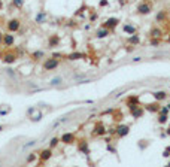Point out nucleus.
Returning <instances> with one entry per match:
<instances>
[{
    "instance_id": "a19ab883",
    "label": "nucleus",
    "mask_w": 170,
    "mask_h": 167,
    "mask_svg": "<svg viewBox=\"0 0 170 167\" xmlns=\"http://www.w3.org/2000/svg\"><path fill=\"white\" fill-rule=\"evenodd\" d=\"M166 151H169V152H170V146H167V148H166Z\"/></svg>"
},
{
    "instance_id": "412c9836",
    "label": "nucleus",
    "mask_w": 170,
    "mask_h": 167,
    "mask_svg": "<svg viewBox=\"0 0 170 167\" xmlns=\"http://www.w3.org/2000/svg\"><path fill=\"white\" fill-rule=\"evenodd\" d=\"M78 149H79L82 154H85V155H88V154H90V148H88V142H87V140H81Z\"/></svg>"
},
{
    "instance_id": "6e6552de",
    "label": "nucleus",
    "mask_w": 170,
    "mask_h": 167,
    "mask_svg": "<svg viewBox=\"0 0 170 167\" xmlns=\"http://www.w3.org/2000/svg\"><path fill=\"white\" fill-rule=\"evenodd\" d=\"M60 142L66 143V145H72L76 142V136L73 134V133H64V134L60 137Z\"/></svg>"
},
{
    "instance_id": "f704fd0d",
    "label": "nucleus",
    "mask_w": 170,
    "mask_h": 167,
    "mask_svg": "<svg viewBox=\"0 0 170 167\" xmlns=\"http://www.w3.org/2000/svg\"><path fill=\"white\" fill-rule=\"evenodd\" d=\"M97 17H99V15H97L96 12H93V14H91V17H90V21H91V23H94L96 19H97Z\"/></svg>"
},
{
    "instance_id": "6ab92c4d",
    "label": "nucleus",
    "mask_w": 170,
    "mask_h": 167,
    "mask_svg": "<svg viewBox=\"0 0 170 167\" xmlns=\"http://www.w3.org/2000/svg\"><path fill=\"white\" fill-rule=\"evenodd\" d=\"M60 45V37H58L57 35H52L49 37V41H48V48H55V46Z\"/></svg>"
},
{
    "instance_id": "f8f14e48",
    "label": "nucleus",
    "mask_w": 170,
    "mask_h": 167,
    "mask_svg": "<svg viewBox=\"0 0 170 167\" xmlns=\"http://www.w3.org/2000/svg\"><path fill=\"white\" fill-rule=\"evenodd\" d=\"M143 108H145V110H148V112H154V113H158L160 112V108H161V104H160V102H155L154 103H146L145 106H143Z\"/></svg>"
},
{
    "instance_id": "79ce46f5",
    "label": "nucleus",
    "mask_w": 170,
    "mask_h": 167,
    "mask_svg": "<svg viewBox=\"0 0 170 167\" xmlns=\"http://www.w3.org/2000/svg\"><path fill=\"white\" fill-rule=\"evenodd\" d=\"M167 42H169V43H170V36H169V37H167Z\"/></svg>"
},
{
    "instance_id": "e433bc0d",
    "label": "nucleus",
    "mask_w": 170,
    "mask_h": 167,
    "mask_svg": "<svg viewBox=\"0 0 170 167\" xmlns=\"http://www.w3.org/2000/svg\"><path fill=\"white\" fill-rule=\"evenodd\" d=\"M100 6H108V0H100Z\"/></svg>"
},
{
    "instance_id": "72a5a7b5",
    "label": "nucleus",
    "mask_w": 170,
    "mask_h": 167,
    "mask_svg": "<svg viewBox=\"0 0 170 167\" xmlns=\"http://www.w3.org/2000/svg\"><path fill=\"white\" fill-rule=\"evenodd\" d=\"M35 112H36V108H29V109H27V115H29V116H31Z\"/></svg>"
},
{
    "instance_id": "7ed1b4c3",
    "label": "nucleus",
    "mask_w": 170,
    "mask_h": 167,
    "mask_svg": "<svg viewBox=\"0 0 170 167\" xmlns=\"http://www.w3.org/2000/svg\"><path fill=\"white\" fill-rule=\"evenodd\" d=\"M128 133H130V125L127 124H120V125H116V128H115V136L116 137H126L128 136Z\"/></svg>"
},
{
    "instance_id": "37998d69",
    "label": "nucleus",
    "mask_w": 170,
    "mask_h": 167,
    "mask_svg": "<svg viewBox=\"0 0 170 167\" xmlns=\"http://www.w3.org/2000/svg\"><path fill=\"white\" fill-rule=\"evenodd\" d=\"M167 108H169V109H170V102H169V103H167Z\"/></svg>"
},
{
    "instance_id": "0eeeda50",
    "label": "nucleus",
    "mask_w": 170,
    "mask_h": 167,
    "mask_svg": "<svg viewBox=\"0 0 170 167\" xmlns=\"http://www.w3.org/2000/svg\"><path fill=\"white\" fill-rule=\"evenodd\" d=\"M37 155H39V161L41 163H46L48 160L52 157V149L48 148V149H43L41 152H37Z\"/></svg>"
},
{
    "instance_id": "39448f33",
    "label": "nucleus",
    "mask_w": 170,
    "mask_h": 167,
    "mask_svg": "<svg viewBox=\"0 0 170 167\" xmlns=\"http://www.w3.org/2000/svg\"><path fill=\"white\" fill-rule=\"evenodd\" d=\"M118 24H120V18L112 17V18H108L106 21L103 23V25H102V27H106V29H109V30H114V29H115Z\"/></svg>"
},
{
    "instance_id": "a211bd4d",
    "label": "nucleus",
    "mask_w": 170,
    "mask_h": 167,
    "mask_svg": "<svg viewBox=\"0 0 170 167\" xmlns=\"http://www.w3.org/2000/svg\"><path fill=\"white\" fill-rule=\"evenodd\" d=\"M127 43L128 45H133V46H136V45H139L140 43V36L139 35H130L128 36V39H127Z\"/></svg>"
},
{
    "instance_id": "58836bf2",
    "label": "nucleus",
    "mask_w": 170,
    "mask_h": 167,
    "mask_svg": "<svg viewBox=\"0 0 170 167\" xmlns=\"http://www.w3.org/2000/svg\"><path fill=\"white\" fill-rule=\"evenodd\" d=\"M2 42H3V33H0V45H2Z\"/></svg>"
},
{
    "instance_id": "aec40b11",
    "label": "nucleus",
    "mask_w": 170,
    "mask_h": 167,
    "mask_svg": "<svg viewBox=\"0 0 170 167\" xmlns=\"http://www.w3.org/2000/svg\"><path fill=\"white\" fill-rule=\"evenodd\" d=\"M152 97L157 100V102H164L167 98V92L166 91H157V92H152Z\"/></svg>"
},
{
    "instance_id": "cd10ccee",
    "label": "nucleus",
    "mask_w": 170,
    "mask_h": 167,
    "mask_svg": "<svg viewBox=\"0 0 170 167\" xmlns=\"http://www.w3.org/2000/svg\"><path fill=\"white\" fill-rule=\"evenodd\" d=\"M42 116H43V113H42V112H37V113L35 112L30 118H31V121H33V122H37V121H41V119H42Z\"/></svg>"
},
{
    "instance_id": "c9c22d12",
    "label": "nucleus",
    "mask_w": 170,
    "mask_h": 167,
    "mask_svg": "<svg viewBox=\"0 0 170 167\" xmlns=\"http://www.w3.org/2000/svg\"><path fill=\"white\" fill-rule=\"evenodd\" d=\"M51 57H54V58H58V60H60V58L64 57V55H63V54H58V52H54V54H52Z\"/></svg>"
},
{
    "instance_id": "9b49d317",
    "label": "nucleus",
    "mask_w": 170,
    "mask_h": 167,
    "mask_svg": "<svg viewBox=\"0 0 170 167\" xmlns=\"http://www.w3.org/2000/svg\"><path fill=\"white\" fill-rule=\"evenodd\" d=\"M130 113H131V116H133V118L139 119V118H142V116H143V113H145V108L139 104V106H136V108L130 109Z\"/></svg>"
},
{
    "instance_id": "ea45409f",
    "label": "nucleus",
    "mask_w": 170,
    "mask_h": 167,
    "mask_svg": "<svg viewBox=\"0 0 170 167\" xmlns=\"http://www.w3.org/2000/svg\"><path fill=\"white\" fill-rule=\"evenodd\" d=\"M3 128H5V127H3V125H0V131H2Z\"/></svg>"
},
{
    "instance_id": "2eb2a0df",
    "label": "nucleus",
    "mask_w": 170,
    "mask_h": 167,
    "mask_svg": "<svg viewBox=\"0 0 170 167\" xmlns=\"http://www.w3.org/2000/svg\"><path fill=\"white\" fill-rule=\"evenodd\" d=\"M46 12L45 11H41V12H37V15L35 17V23L36 24H45L46 23Z\"/></svg>"
},
{
    "instance_id": "b1692460",
    "label": "nucleus",
    "mask_w": 170,
    "mask_h": 167,
    "mask_svg": "<svg viewBox=\"0 0 170 167\" xmlns=\"http://www.w3.org/2000/svg\"><path fill=\"white\" fill-rule=\"evenodd\" d=\"M63 84V78L61 76H55V78H52L51 81H49V85L51 86H60Z\"/></svg>"
},
{
    "instance_id": "c756f323",
    "label": "nucleus",
    "mask_w": 170,
    "mask_h": 167,
    "mask_svg": "<svg viewBox=\"0 0 170 167\" xmlns=\"http://www.w3.org/2000/svg\"><path fill=\"white\" fill-rule=\"evenodd\" d=\"M160 43H161V39H158V37H151V39H149V45H151V46H155V48H157Z\"/></svg>"
},
{
    "instance_id": "a18cd8bd",
    "label": "nucleus",
    "mask_w": 170,
    "mask_h": 167,
    "mask_svg": "<svg viewBox=\"0 0 170 167\" xmlns=\"http://www.w3.org/2000/svg\"><path fill=\"white\" fill-rule=\"evenodd\" d=\"M0 57H2V54H0Z\"/></svg>"
},
{
    "instance_id": "c85d7f7f",
    "label": "nucleus",
    "mask_w": 170,
    "mask_h": 167,
    "mask_svg": "<svg viewBox=\"0 0 170 167\" xmlns=\"http://www.w3.org/2000/svg\"><path fill=\"white\" fill-rule=\"evenodd\" d=\"M58 143H60V139H58V137H52V139L49 140V148L54 149L55 146H58Z\"/></svg>"
},
{
    "instance_id": "f3484780",
    "label": "nucleus",
    "mask_w": 170,
    "mask_h": 167,
    "mask_svg": "<svg viewBox=\"0 0 170 167\" xmlns=\"http://www.w3.org/2000/svg\"><path fill=\"white\" fill-rule=\"evenodd\" d=\"M163 35H164V31H163L160 27H152L151 31H149V37H158V39H161Z\"/></svg>"
},
{
    "instance_id": "393cba45",
    "label": "nucleus",
    "mask_w": 170,
    "mask_h": 167,
    "mask_svg": "<svg viewBox=\"0 0 170 167\" xmlns=\"http://www.w3.org/2000/svg\"><path fill=\"white\" fill-rule=\"evenodd\" d=\"M43 57H45V52L42 49H37V51H35L33 54H31V58H33L35 61H39V60L43 58Z\"/></svg>"
},
{
    "instance_id": "2f4dec72",
    "label": "nucleus",
    "mask_w": 170,
    "mask_h": 167,
    "mask_svg": "<svg viewBox=\"0 0 170 167\" xmlns=\"http://www.w3.org/2000/svg\"><path fill=\"white\" fill-rule=\"evenodd\" d=\"M36 158H37V152H31L30 155L27 157V163H33Z\"/></svg>"
},
{
    "instance_id": "1a4fd4ad",
    "label": "nucleus",
    "mask_w": 170,
    "mask_h": 167,
    "mask_svg": "<svg viewBox=\"0 0 170 167\" xmlns=\"http://www.w3.org/2000/svg\"><path fill=\"white\" fill-rule=\"evenodd\" d=\"M2 61L5 64H14L17 61V55L15 54H12V52H5V54H2Z\"/></svg>"
},
{
    "instance_id": "9d476101",
    "label": "nucleus",
    "mask_w": 170,
    "mask_h": 167,
    "mask_svg": "<svg viewBox=\"0 0 170 167\" xmlns=\"http://www.w3.org/2000/svg\"><path fill=\"white\" fill-rule=\"evenodd\" d=\"M167 18H169V12L167 9H160L158 12H157V15H155V21L157 23H166L167 21Z\"/></svg>"
},
{
    "instance_id": "4468645a",
    "label": "nucleus",
    "mask_w": 170,
    "mask_h": 167,
    "mask_svg": "<svg viewBox=\"0 0 170 167\" xmlns=\"http://www.w3.org/2000/svg\"><path fill=\"white\" fill-rule=\"evenodd\" d=\"M140 104V98L139 96H130L127 98V106H128V109H133L136 108V106H139Z\"/></svg>"
},
{
    "instance_id": "c03bdc74",
    "label": "nucleus",
    "mask_w": 170,
    "mask_h": 167,
    "mask_svg": "<svg viewBox=\"0 0 170 167\" xmlns=\"http://www.w3.org/2000/svg\"><path fill=\"white\" fill-rule=\"evenodd\" d=\"M0 8H2V0H0Z\"/></svg>"
},
{
    "instance_id": "a878e982",
    "label": "nucleus",
    "mask_w": 170,
    "mask_h": 167,
    "mask_svg": "<svg viewBox=\"0 0 170 167\" xmlns=\"http://www.w3.org/2000/svg\"><path fill=\"white\" fill-rule=\"evenodd\" d=\"M158 124H166L167 121H169V115L167 113H163V112H158Z\"/></svg>"
},
{
    "instance_id": "f03ea898",
    "label": "nucleus",
    "mask_w": 170,
    "mask_h": 167,
    "mask_svg": "<svg viewBox=\"0 0 170 167\" xmlns=\"http://www.w3.org/2000/svg\"><path fill=\"white\" fill-rule=\"evenodd\" d=\"M58 66H60V60L58 58H54V57H51V58H46L43 61V70H46V72H49V70H55Z\"/></svg>"
},
{
    "instance_id": "ddd939ff",
    "label": "nucleus",
    "mask_w": 170,
    "mask_h": 167,
    "mask_svg": "<svg viewBox=\"0 0 170 167\" xmlns=\"http://www.w3.org/2000/svg\"><path fill=\"white\" fill-rule=\"evenodd\" d=\"M106 133H108V130H106V127H104L102 122H97L94 125V130H93V134L94 136H104Z\"/></svg>"
},
{
    "instance_id": "423d86ee",
    "label": "nucleus",
    "mask_w": 170,
    "mask_h": 167,
    "mask_svg": "<svg viewBox=\"0 0 170 167\" xmlns=\"http://www.w3.org/2000/svg\"><path fill=\"white\" fill-rule=\"evenodd\" d=\"M14 43H15V36L11 35V31H9V33H5V35H3V42H2V45L6 46V48H9V46H14Z\"/></svg>"
},
{
    "instance_id": "4c0bfd02",
    "label": "nucleus",
    "mask_w": 170,
    "mask_h": 167,
    "mask_svg": "<svg viewBox=\"0 0 170 167\" xmlns=\"http://www.w3.org/2000/svg\"><path fill=\"white\" fill-rule=\"evenodd\" d=\"M140 60H142V57H134L133 61H140Z\"/></svg>"
},
{
    "instance_id": "bb28decb",
    "label": "nucleus",
    "mask_w": 170,
    "mask_h": 167,
    "mask_svg": "<svg viewBox=\"0 0 170 167\" xmlns=\"http://www.w3.org/2000/svg\"><path fill=\"white\" fill-rule=\"evenodd\" d=\"M5 73H6V75H8L9 78L17 79V72H15L14 69H12V67H6V69H5Z\"/></svg>"
},
{
    "instance_id": "dca6fc26",
    "label": "nucleus",
    "mask_w": 170,
    "mask_h": 167,
    "mask_svg": "<svg viewBox=\"0 0 170 167\" xmlns=\"http://www.w3.org/2000/svg\"><path fill=\"white\" fill-rule=\"evenodd\" d=\"M109 35H110V30L106 29V27H102V29H99L96 31V37L97 39H104V37H108Z\"/></svg>"
},
{
    "instance_id": "f257e3e1",
    "label": "nucleus",
    "mask_w": 170,
    "mask_h": 167,
    "mask_svg": "<svg viewBox=\"0 0 170 167\" xmlns=\"http://www.w3.org/2000/svg\"><path fill=\"white\" fill-rule=\"evenodd\" d=\"M136 12L139 15H148L152 12V3L151 0H142V2L136 6Z\"/></svg>"
},
{
    "instance_id": "4be33fe9",
    "label": "nucleus",
    "mask_w": 170,
    "mask_h": 167,
    "mask_svg": "<svg viewBox=\"0 0 170 167\" xmlns=\"http://www.w3.org/2000/svg\"><path fill=\"white\" fill-rule=\"evenodd\" d=\"M87 55L82 54V52H72V54L67 55V60H70V61H75V60H81V58H85Z\"/></svg>"
},
{
    "instance_id": "20e7f679",
    "label": "nucleus",
    "mask_w": 170,
    "mask_h": 167,
    "mask_svg": "<svg viewBox=\"0 0 170 167\" xmlns=\"http://www.w3.org/2000/svg\"><path fill=\"white\" fill-rule=\"evenodd\" d=\"M6 27H8V30L11 33H17L19 29H21V21H19L18 18H12V19H9V21H8Z\"/></svg>"
},
{
    "instance_id": "5701e85b",
    "label": "nucleus",
    "mask_w": 170,
    "mask_h": 167,
    "mask_svg": "<svg viewBox=\"0 0 170 167\" xmlns=\"http://www.w3.org/2000/svg\"><path fill=\"white\" fill-rule=\"evenodd\" d=\"M122 30L126 31V33H128V35H134V33L137 31V29L134 27L133 24H124L122 25Z\"/></svg>"
},
{
    "instance_id": "7c9ffc66",
    "label": "nucleus",
    "mask_w": 170,
    "mask_h": 167,
    "mask_svg": "<svg viewBox=\"0 0 170 167\" xmlns=\"http://www.w3.org/2000/svg\"><path fill=\"white\" fill-rule=\"evenodd\" d=\"M12 5L15 6V8L18 9H21L23 6H24V0H12Z\"/></svg>"
},
{
    "instance_id": "473e14b6",
    "label": "nucleus",
    "mask_w": 170,
    "mask_h": 167,
    "mask_svg": "<svg viewBox=\"0 0 170 167\" xmlns=\"http://www.w3.org/2000/svg\"><path fill=\"white\" fill-rule=\"evenodd\" d=\"M36 143H37V140H31V142H27V143H25V145L23 146V151H25L27 148H30V146H35Z\"/></svg>"
}]
</instances>
